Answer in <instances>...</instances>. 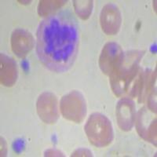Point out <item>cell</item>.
Returning <instances> with one entry per match:
<instances>
[{"instance_id":"cell-1","label":"cell","mask_w":157,"mask_h":157,"mask_svg":"<svg viewBox=\"0 0 157 157\" xmlns=\"http://www.w3.org/2000/svg\"><path fill=\"white\" fill-rule=\"evenodd\" d=\"M79 43L78 25L68 10L53 13L40 22L36 36V53L46 68L64 72L75 62Z\"/></svg>"},{"instance_id":"cell-2","label":"cell","mask_w":157,"mask_h":157,"mask_svg":"<svg viewBox=\"0 0 157 157\" xmlns=\"http://www.w3.org/2000/svg\"><path fill=\"white\" fill-rule=\"evenodd\" d=\"M85 131L90 142L96 147H105L113 139V126L110 120L101 113H94L85 125Z\"/></svg>"},{"instance_id":"cell-3","label":"cell","mask_w":157,"mask_h":157,"mask_svg":"<svg viewBox=\"0 0 157 157\" xmlns=\"http://www.w3.org/2000/svg\"><path fill=\"white\" fill-rule=\"evenodd\" d=\"M61 112L64 118L80 123L86 116V102L79 92L71 91L64 95L61 101Z\"/></svg>"},{"instance_id":"cell-4","label":"cell","mask_w":157,"mask_h":157,"mask_svg":"<svg viewBox=\"0 0 157 157\" xmlns=\"http://www.w3.org/2000/svg\"><path fill=\"white\" fill-rule=\"evenodd\" d=\"M124 54L117 43H109L104 47L99 59L101 69L106 75H110L123 61Z\"/></svg>"},{"instance_id":"cell-5","label":"cell","mask_w":157,"mask_h":157,"mask_svg":"<svg viewBox=\"0 0 157 157\" xmlns=\"http://www.w3.org/2000/svg\"><path fill=\"white\" fill-rule=\"evenodd\" d=\"M37 112L39 117L46 123H54L58 118L57 99L49 92L40 95L37 101Z\"/></svg>"},{"instance_id":"cell-6","label":"cell","mask_w":157,"mask_h":157,"mask_svg":"<svg viewBox=\"0 0 157 157\" xmlns=\"http://www.w3.org/2000/svg\"><path fill=\"white\" fill-rule=\"evenodd\" d=\"M137 121V130L141 137L146 141L155 145V120L156 118L152 115L148 109L143 108L138 113Z\"/></svg>"},{"instance_id":"cell-7","label":"cell","mask_w":157,"mask_h":157,"mask_svg":"<svg viewBox=\"0 0 157 157\" xmlns=\"http://www.w3.org/2000/svg\"><path fill=\"white\" fill-rule=\"evenodd\" d=\"M135 105L129 98H123L118 102L116 106V117L118 124L123 130L132 129L135 123Z\"/></svg>"},{"instance_id":"cell-8","label":"cell","mask_w":157,"mask_h":157,"mask_svg":"<svg viewBox=\"0 0 157 157\" xmlns=\"http://www.w3.org/2000/svg\"><path fill=\"white\" fill-rule=\"evenodd\" d=\"M101 25L103 31L109 35L117 33L121 25L120 12L116 6L108 4L101 13Z\"/></svg>"},{"instance_id":"cell-9","label":"cell","mask_w":157,"mask_h":157,"mask_svg":"<svg viewBox=\"0 0 157 157\" xmlns=\"http://www.w3.org/2000/svg\"><path fill=\"white\" fill-rule=\"evenodd\" d=\"M34 42L32 35L22 29H17L12 35V50L15 54L21 57L33 47Z\"/></svg>"},{"instance_id":"cell-10","label":"cell","mask_w":157,"mask_h":157,"mask_svg":"<svg viewBox=\"0 0 157 157\" xmlns=\"http://www.w3.org/2000/svg\"><path fill=\"white\" fill-rule=\"evenodd\" d=\"M1 82L4 86H12L17 75V65L10 57L5 54H1Z\"/></svg>"}]
</instances>
